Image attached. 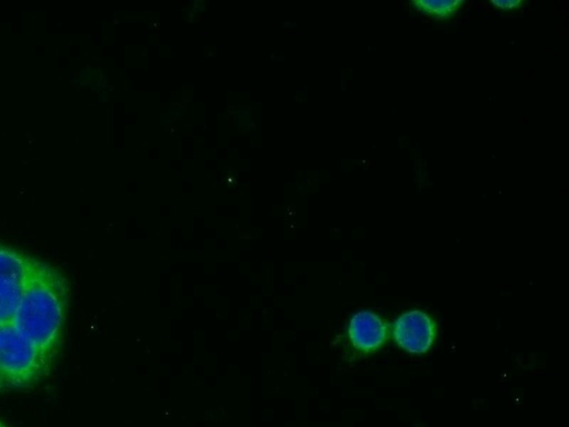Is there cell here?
Instances as JSON below:
<instances>
[{
	"label": "cell",
	"instance_id": "6da1fadb",
	"mask_svg": "<svg viewBox=\"0 0 569 427\" xmlns=\"http://www.w3.org/2000/svg\"><path fill=\"white\" fill-rule=\"evenodd\" d=\"M69 298L67 277L41 261L28 280L11 321L37 348L49 369L61 348Z\"/></svg>",
	"mask_w": 569,
	"mask_h": 427
},
{
	"label": "cell",
	"instance_id": "7a4b0ae2",
	"mask_svg": "<svg viewBox=\"0 0 569 427\" xmlns=\"http://www.w3.org/2000/svg\"><path fill=\"white\" fill-rule=\"evenodd\" d=\"M49 370L37 348L11 322L0 325V376L4 384L29 387Z\"/></svg>",
	"mask_w": 569,
	"mask_h": 427
},
{
	"label": "cell",
	"instance_id": "3957f363",
	"mask_svg": "<svg viewBox=\"0 0 569 427\" xmlns=\"http://www.w3.org/2000/svg\"><path fill=\"white\" fill-rule=\"evenodd\" d=\"M41 261L0 244V325L12 321L23 289Z\"/></svg>",
	"mask_w": 569,
	"mask_h": 427
},
{
	"label": "cell",
	"instance_id": "277c9868",
	"mask_svg": "<svg viewBox=\"0 0 569 427\" xmlns=\"http://www.w3.org/2000/svg\"><path fill=\"white\" fill-rule=\"evenodd\" d=\"M397 344L408 352L425 354L436 338V324L423 311L411 310L399 316L393 325Z\"/></svg>",
	"mask_w": 569,
	"mask_h": 427
},
{
	"label": "cell",
	"instance_id": "5b68a950",
	"mask_svg": "<svg viewBox=\"0 0 569 427\" xmlns=\"http://www.w3.org/2000/svg\"><path fill=\"white\" fill-rule=\"evenodd\" d=\"M348 336L355 348L363 352L379 349L388 338L387 324L371 311H359L352 316Z\"/></svg>",
	"mask_w": 569,
	"mask_h": 427
},
{
	"label": "cell",
	"instance_id": "8992f818",
	"mask_svg": "<svg viewBox=\"0 0 569 427\" xmlns=\"http://www.w3.org/2000/svg\"><path fill=\"white\" fill-rule=\"evenodd\" d=\"M421 10L436 17H447L456 10L458 2H418Z\"/></svg>",
	"mask_w": 569,
	"mask_h": 427
},
{
	"label": "cell",
	"instance_id": "52a82bcc",
	"mask_svg": "<svg viewBox=\"0 0 569 427\" xmlns=\"http://www.w3.org/2000/svg\"><path fill=\"white\" fill-rule=\"evenodd\" d=\"M3 385H4V381H3L2 377L0 376V389L2 388Z\"/></svg>",
	"mask_w": 569,
	"mask_h": 427
},
{
	"label": "cell",
	"instance_id": "ba28073f",
	"mask_svg": "<svg viewBox=\"0 0 569 427\" xmlns=\"http://www.w3.org/2000/svg\"><path fill=\"white\" fill-rule=\"evenodd\" d=\"M0 427H8V426L4 425L2 421H0Z\"/></svg>",
	"mask_w": 569,
	"mask_h": 427
}]
</instances>
